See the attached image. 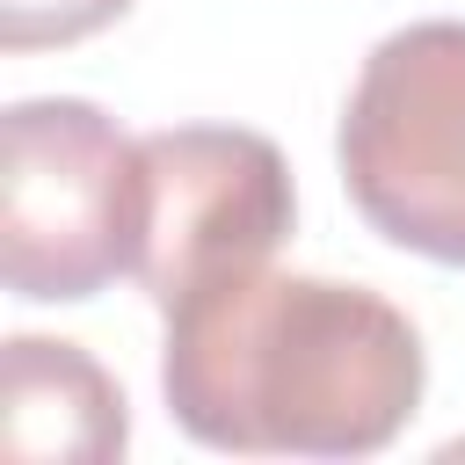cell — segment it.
Listing matches in <instances>:
<instances>
[{
    "label": "cell",
    "mask_w": 465,
    "mask_h": 465,
    "mask_svg": "<svg viewBox=\"0 0 465 465\" xmlns=\"http://www.w3.org/2000/svg\"><path fill=\"white\" fill-rule=\"evenodd\" d=\"M414 320L334 276L240 269L167 305V414L232 458H371L421 407Z\"/></svg>",
    "instance_id": "1"
},
{
    "label": "cell",
    "mask_w": 465,
    "mask_h": 465,
    "mask_svg": "<svg viewBox=\"0 0 465 465\" xmlns=\"http://www.w3.org/2000/svg\"><path fill=\"white\" fill-rule=\"evenodd\" d=\"M0 138H7V174H0L7 291L29 305H73L131 276L138 203H145L138 138H124L116 116H102L80 94L15 102Z\"/></svg>",
    "instance_id": "2"
},
{
    "label": "cell",
    "mask_w": 465,
    "mask_h": 465,
    "mask_svg": "<svg viewBox=\"0 0 465 465\" xmlns=\"http://www.w3.org/2000/svg\"><path fill=\"white\" fill-rule=\"evenodd\" d=\"M334 153L371 232L465 269V22L392 29L349 87Z\"/></svg>",
    "instance_id": "3"
},
{
    "label": "cell",
    "mask_w": 465,
    "mask_h": 465,
    "mask_svg": "<svg viewBox=\"0 0 465 465\" xmlns=\"http://www.w3.org/2000/svg\"><path fill=\"white\" fill-rule=\"evenodd\" d=\"M145 203H138V254L131 276L167 312L203 283L276 262L291 240V167L262 131L240 124H182L138 138Z\"/></svg>",
    "instance_id": "4"
},
{
    "label": "cell",
    "mask_w": 465,
    "mask_h": 465,
    "mask_svg": "<svg viewBox=\"0 0 465 465\" xmlns=\"http://www.w3.org/2000/svg\"><path fill=\"white\" fill-rule=\"evenodd\" d=\"M0 443L7 458H58V465H102L131 443V414L116 378L80 341L15 334L0 356Z\"/></svg>",
    "instance_id": "5"
},
{
    "label": "cell",
    "mask_w": 465,
    "mask_h": 465,
    "mask_svg": "<svg viewBox=\"0 0 465 465\" xmlns=\"http://www.w3.org/2000/svg\"><path fill=\"white\" fill-rule=\"evenodd\" d=\"M131 0H0V44L7 51H44V44H80L109 29Z\"/></svg>",
    "instance_id": "6"
}]
</instances>
